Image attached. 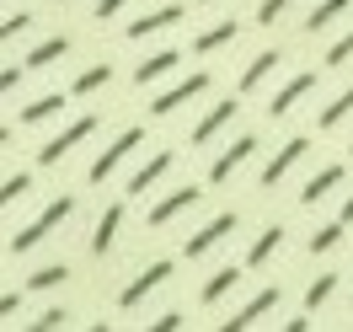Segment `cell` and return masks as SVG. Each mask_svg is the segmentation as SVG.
Instances as JSON below:
<instances>
[{"label": "cell", "mask_w": 353, "mask_h": 332, "mask_svg": "<svg viewBox=\"0 0 353 332\" xmlns=\"http://www.w3.org/2000/svg\"><path fill=\"white\" fill-rule=\"evenodd\" d=\"M225 43H236V27L230 22H220V27H209L199 43H193V54H214V48H225Z\"/></svg>", "instance_id": "cb8c5ba5"}, {"label": "cell", "mask_w": 353, "mask_h": 332, "mask_svg": "<svg viewBox=\"0 0 353 332\" xmlns=\"http://www.w3.org/2000/svg\"><path fill=\"white\" fill-rule=\"evenodd\" d=\"M273 306H279V289H263V295H257V300H246V306L236 311V322H225V327H230V332H241V327H252V322H263Z\"/></svg>", "instance_id": "30bf717a"}, {"label": "cell", "mask_w": 353, "mask_h": 332, "mask_svg": "<svg viewBox=\"0 0 353 332\" xmlns=\"http://www.w3.org/2000/svg\"><path fill=\"white\" fill-rule=\"evenodd\" d=\"M172 22H182V6H166V11H150V17H139V22H129L123 27V38H150V32H161V27H172Z\"/></svg>", "instance_id": "9c48e42d"}, {"label": "cell", "mask_w": 353, "mask_h": 332, "mask_svg": "<svg viewBox=\"0 0 353 332\" xmlns=\"http://www.w3.org/2000/svg\"><path fill=\"white\" fill-rule=\"evenodd\" d=\"M123 6H129V0H102V6H97V17H102V22H108V17H118V11H123Z\"/></svg>", "instance_id": "8d00e7d4"}, {"label": "cell", "mask_w": 353, "mask_h": 332, "mask_svg": "<svg viewBox=\"0 0 353 332\" xmlns=\"http://www.w3.org/2000/svg\"><path fill=\"white\" fill-rule=\"evenodd\" d=\"M139 139H145L139 129H123V134H118V139H112L108 150H102L97 161H91V182H108V177H112V166H118V161H123V155H129L134 145H139Z\"/></svg>", "instance_id": "3957f363"}, {"label": "cell", "mask_w": 353, "mask_h": 332, "mask_svg": "<svg viewBox=\"0 0 353 332\" xmlns=\"http://www.w3.org/2000/svg\"><path fill=\"white\" fill-rule=\"evenodd\" d=\"M343 225H353V199H348V204H343Z\"/></svg>", "instance_id": "f35d334b"}, {"label": "cell", "mask_w": 353, "mask_h": 332, "mask_svg": "<svg viewBox=\"0 0 353 332\" xmlns=\"http://www.w3.org/2000/svg\"><path fill=\"white\" fill-rule=\"evenodd\" d=\"M0 145H6V129H0Z\"/></svg>", "instance_id": "ab89813d"}, {"label": "cell", "mask_w": 353, "mask_h": 332, "mask_svg": "<svg viewBox=\"0 0 353 332\" xmlns=\"http://www.w3.org/2000/svg\"><path fill=\"white\" fill-rule=\"evenodd\" d=\"M348 113H353V86L343 91V97H337V102H332L327 113H321V129H337V124H343V118H348Z\"/></svg>", "instance_id": "4316f807"}, {"label": "cell", "mask_w": 353, "mask_h": 332, "mask_svg": "<svg viewBox=\"0 0 353 332\" xmlns=\"http://www.w3.org/2000/svg\"><path fill=\"white\" fill-rule=\"evenodd\" d=\"M54 113H65V97H59V91L38 97V102H32V108L22 113V124H43V118H54Z\"/></svg>", "instance_id": "603a6c76"}, {"label": "cell", "mask_w": 353, "mask_h": 332, "mask_svg": "<svg viewBox=\"0 0 353 332\" xmlns=\"http://www.w3.org/2000/svg\"><path fill=\"white\" fill-rule=\"evenodd\" d=\"M348 150H353V145H348Z\"/></svg>", "instance_id": "b9f144b4"}, {"label": "cell", "mask_w": 353, "mask_h": 332, "mask_svg": "<svg viewBox=\"0 0 353 332\" xmlns=\"http://www.w3.org/2000/svg\"><path fill=\"white\" fill-rule=\"evenodd\" d=\"M27 188H32V177H27V172H17V177H6L0 182V209H6V204H17L27 193Z\"/></svg>", "instance_id": "f1b7e54d"}, {"label": "cell", "mask_w": 353, "mask_h": 332, "mask_svg": "<svg viewBox=\"0 0 353 332\" xmlns=\"http://www.w3.org/2000/svg\"><path fill=\"white\" fill-rule=\"evenodd\" d=\"M343 59H353V32L343 43H332V54H327V65H343Z\"/></svg>", "instance_id": "e575fe53"}, {"label": "cell", "mask_w": 353, "mask_h": 332, "mask_svg": "<svg viewBox=\"0 0 353 332\" xmlns=\"http://www.w3.org/2000/svg\"><path fill=\"white\" fill-rule=\"evenodd\" d=\"M54 6H59V0H54Z\"/></svg>", "instance_id": "60d3db41"}, {"label": "cell", "mask_w": 353, "mask_h": 332, "mask_svg": "<svg viewBox=\"0 0 353 332\" xmlns=\"http://www.w3.org/2000/svg\"><path fill=\"white\" fill-rule=\"evenodd\" d=\"M65 322H70L65 311H59V306H48L43 316H38V322H32V327H38V332H54V327H65Z\"/></svg>", "instance_id": "1f68e13d"}, {"label": "cell", "mask_w": 353, "mask_h": 332, "mask_svg": "<svg viewBox=\"0 0 353 332\" xmlns=\"http://www.w3.org/2000/svg\"><path fill=\"white\" fill-rule=\"evenodd\" d=\"M236 284H241V268H220V273H214V279L203 284V306H214V300H225V295H230Z\"/></svg>", "instance_id": "ffe728a7"}, {"label": "cell", "mask_w": 353, "mask_h": 332, "mask_svg": "<svg viewBox=\"0 0 353 332\" xmlns=\"http://www.w3.org/2000/svg\"><path fill=\"white\" fill-rule=\"evenodd\" d=\"M166 70H176V54L166 48V54H150L145 65H134V86H150V81H161Z\"/></svg>", "instance_id": "ac0fdd59"}, {"label": "cell", "mask_w": 353, "mask_h": 332, "mask_svg": "<svg viewBox=\"0 0 353 332\" xmlns=\"http://www.w3.org/2000/svg\"><path fill=\"white\" fill-rule=\"evenodd\" d=\"M343 11H348V0H321V6H316V11L305 17V32H321V27H332L337 17H343Z\"/></svg>", "instance_id": "44dd1931"}, {"label": "cell", "mask_w": 353, "mask_h": 332, "mask_svg": "<svg viewBox=\"0 0 353 332\" xmlns=\"http://www.w3.org/2000/svg\"><path fill=\"white\" fill-rule=\"evenodd\" d=\"M91 129H97V118H75V124H70L65 134H54L43 150H38V166H59V161H65V155L75 150V145H81V139H86Z\"/></svg>", "instance_id": "7a4b0ae2"}, {"label": "cell", "mask_w": 353, "mask_h": 332, "mask_svg": "<svg viewBox=\"0 0 353 332\" xmlns=\"http://www.w3.org/2000/svg\"><path fill=\"white\" fill-rule=\"evenodd\" d=\"M257 150V139H252V134H246V139H236V145H230V150L225 155H214V166H209V182H230V172H236V166H246V155Z\"/></svg>", "instance_id": "52a82bcc"}, {"label": "cell", "mask_w": 353, "mask_h": 332, "mask_svg": "<svg viewBox=\"0 0 353 332\" xmlns=\"http://www.w3.org/2000/svg\"><path fill=\"white\" fill-rule=\"evenodd\" d=\"M17 306H22V295H0V322H6V316H11Z\"/></svg>", "instance_id": "74e56055"}, {"label": "cell", "mask_w": 353, "mask_h": 332, "mask_svg": "<svg viewBox=\"0 0 353 332\" xmlns=\"http://www.w3.org/2000/svg\"><path fill=\"white\" fill-rule=\"evenodd\" d=\"M70 215H75V199H54V204L43 209V215H38V220H32V225L22 231V236H11V252H32V246L43 242V236L54 231V225H65Z\"/></svg>", "instance_id": "6da1fadb"}, {"label": "cell", "mask_w": 353, "mask_h": 332, "mask_svg": "<svg viewBox=\"0 0 353 332\" xmlns=\"http://www.w3.org/2000/svg\"><path fill=\"white\" fill-rule=\"evenodd\" d=\"M230 231H236V209H225V215H214V220L203 225L199 236L188 242V257H203V252H209V246H220L225 236H230Z\"/></svg>", "instance_id": "8992f818"}, {"label": "cell", "mask_w": 353, "mask_h": 332, "mask_svg": "<svg viewBox=\"0 0 353 332\" xmlns=\"http://www.w3.org/2000/svg\"><path fill=\"white\" fill-rule=\"evenodd\" d=\"M284 65V54H279V48H268V54H257V59H252V65H246V75H241V91H257L268 81V75H273V70Z\"/></svg>", "instance_id": "7c38bea8"}, {"label": "cell", "mask_w": 353, "mask_h": 332, "mask_svg": "<svg viewBox=\"0 0 353 332\" xmlns=\"http://www.w3.org/2000/svg\"><path fill=\"white\" fill-rule=\"evenodd\" d=\"M279 246H284V225H268L263 236L252 242V252H246V263H252V268H257V263H268V257H273Z\"/></svg>", "instance_id": "d6986e66"}, {"label": "cell", "mask_w": 353, "mask_h": 332, "mask_svg": "<svg viewBox=\"0 0 353 332\" xmlns=\"http://www.w3.org/2000/svg\"><path fill=\"white\" fill-rule=\"evenodd\" d=\"M236 113H241V108H236V102H220V108H214V113H209V118H203V124H199V129H193V145H209V139H214V134H220L225 124L236 118Z\"/></svg>", "instance_id": "2e32d148"}, {"label": "cell", "mask_w": 353, "mask_h": 332, "mask_svg": "<svg viewBox=\"0 0 353 332\" xmlns=\"http://www.w3.org/2000/svg\"><path fill=\"white\" fill-rule=\"evenodd\" d=\"M112 81V65H91L81 81H75V91H97V86H108Z\"/></svg>", "instance_id": "f546056e"}, {"label": "cell", "mask_w": 353, "mask_h": 332, "mask_svg": "<svg viewBox=\"0 0 353 332\" xmlns=\"http://www.w3.org/2000/svg\"><path fill=\"white\" fill-rule=\"evenodd\" d=\"M193 204H199V188L188 182V188H176V193H166V199H161V204L150 209V225H166L172 215H182V209H193Z\"/></svg>", "instance_id": "ba28073f"}, {"label": "cell", "mask_w": 353, "mask_h": 332, "mask_svg": "<svg viewBox=\"0 0 353 332\" xmlns=\"http://www.w3.org/2000/svg\"><path fill=\"white\" fill-rule=\"evenodd\" d=\"M337 182H343V166H327V172H316V177L300 188V204H321L332 188H337Z\"/></svg>", "instance_id": "e0dca14e"}, {"label": "cell", "mask_w": 353, "mask_h": 332, "mask_svg": "<svg viewBox=\"0 0 353 332\" xmlns=\"http://www.w3.org/2000/svg\"><path fill=\"white\" fill-rule=\"evenodd\" d=\"M17 81H22V70H17V65H6V70H0V97L17 86Z\"/></svg>", "instance_id": "d590c367"}, {"label": "cell", "mask_w": 353, "mask_h": 332, "mask_svg": "<svg viewBox=\"0 0 353 332\" xmlns=\"http://www.w3.org/2000/svg\"><path fill=\"white\" fill-rule=\"evenodd\" d=\"M305 150H310V139H289L284 150H279L273 161H268V172H263V188H273V182L284 177V172H289V166H294V161H300Z\"/></svg>", "instance_id": "8fae6325"}, {"label": "cell", "mask_w": 353, "mask_h": 332, "mask_svg": "<svg viewBox=\"0 0 353 332\" xmlns=\"http://www.w3.org/2000/svg\"><path fill=\"white\" fill-rule=\"evenodd\" d=\"M65 279H70L65 263H48V268H38V273L27 279V289H54V284H65Z\"/></svg>", "instance_id": "484cf974"}, {"label": "cell", "mask_w": 353, "mask_h": 332, "mask_svg": "<svg viewBox=\"0 0 353 332\" xmlns=\"http://www.w3.org/2000/svg\"><path fill=\"white\" fill-rule=\"evenodd\" d=\"M65 54H70V38H48V43H38L32 54H27V65L43 70V65H54V59H65Z\"/></svg>", "instance_id": "7402d4cb"}, {"label": "cell", "mask_w": 353, "mask_h": 332, "mask_svg": "<svg viewBox=\"0 0 353 332\" xmlns=\"http://www.w3.org/2000/svg\"><path fill=\"white\" fill-rule=\"evenodd\" d=\"M337 242H343V220H337V225H321V231L310 236V257H316V252H332Z\"/></svg>", "instance_id": "83f0119b"}, {"label": "cell", "mask_w": 353, "mask_h": 332, "mask_svg": "<svg viewBox=\"0 0 353 332\" xmlns=\"http://www.w3.org/2000/svg\"><path fill=\"white\" fill-rule=\"evenodd\" d=\"M310 86H316V75H310V70H305V75H294V81H284V91H279V97L268 102V113H273V118H279V113H289V108H294V102H300Z\"/></svg>", "instance_id": "4fadbf2b"}, {"label": "cell", "mask_w": 353, "mask_h": 332, "mask_svg": "<svg viewBox=\"0 0 353 332\" xmlns=\"http://www.w3.org/2000/svg\"><path fill=\"white\" fill-rule=\"evenodd\" d=\"M203 86H209V75H203V70H193L188 81H176L172 91H161V97H155V113H161V118H166V113H176L182 102H193V97H199Z\"/></svg>", "instance_id": "5b68a950"}, {"label": "cell", "mask_w": 353, "mask_h": 332, "mask_svg": "<svg viewBox=\"0 0 353 332\" xmlns=\"http://www.w3.org/2000/svg\"><path fill=\"white\" fill-rule=\"evenodd\" d=\"M166 166H172V155H166V150L150 155V161H145V166H139V172L129 177V193H145V188H155V182L166 177Z\"/></svg>", "instance_id": "5bb4252c"}, {"label": "cell", "mask_w": 353, "mask_h": 332, "mask_svg": "<svg viewBox=\"0 0 353 332\" xmlns=\"http://www.w3.org/2000/svg\"><path fill=\"white\" fill-rule=\"evenodd\" d=\"M289 11V0H263V6H257V22H273V17H284Z\"/></svg>", "instance_id": "d6a6232c"}, {"label": "cell", "mask_w": 353, "mask_h": 332, "mask_svg": "<svg viewBox=\"0 0 353 332\" xmlns=\"http://www.w3.org/2000/svg\"><path fill=\"white\" fill-rule=\"evenodd\" d=\"M166 279H172V263H150V268H145V273H139V279H134L129 289H123V295H118V306H123V311H134L139 300H145V295H150V289H161V284H166Z\"/></svg>", "instance_id": "277c9868"}, {"label": "cell", "mask_w": 353, "mask_h": 332, "mask_svg": "<svg viewBox=\"0 0 353 332\" xmlns=\"http://www.w3.org/2000/svg\"><path fill=\"white\" fill-rule=\"evenodd\" d=\"M332 289H337V273H316V284L305 289V311H321L332 300Z\"/></svg>", "instance_id": "d4e9b609"}, {"label": "cell", "mask_w": 353, "mask_h": 332, "mask_svg": "<svg viewBox=\"0 0 353 332\" xmlns=\"http://www.w3.org/2000/svg\"><path fill=\"white\" fill-rule=\"evenodd\" d=\"M118 225H123V209H118V204H112V209H102V220H97V231H91V252H97V257H102V252L112 246Z\"/></svg>", "instance_id": "9a60e30c"}, {"label": "cell", "mask_w": 353, "mask_h": 332, "mask_svg": "<svg viewBox=\"0 0 353 332\" xmlns=\"http://www.w3.org/2000/svg\"><path fill=\"white\" fill-rule=\"evenodd\" d=\"M150 327L155 332H176V327H188V322H182V311H166V316H155Z\"/></svg>", "instance_id": "836d02e7"}, {"label": "cell", "mask_w": 353, "mask_h": 332, "mask_svg": "<svg viewBox=\"0 0 353 332\" xmlns=\"http://www.w3.org/2000/svg\"><path fill=\"white\" fill-rule=\"evenodd\" d=\"M27 27H32V11H17V17H6V22H0V43H11V38H17V32H27Z\"/></svg>", "instance_id": "4dcf8cb0"}]
</instances>
